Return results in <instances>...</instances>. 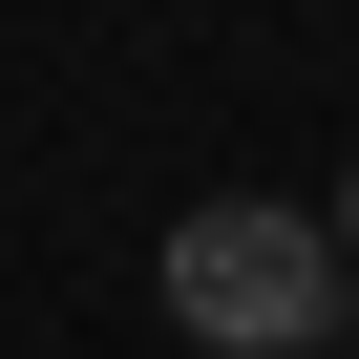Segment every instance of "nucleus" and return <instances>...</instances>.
<instances>
[{
    "label": "nucleus",
    "instance_id": "f257e3e1",
    "mask_svg": "<svg viewBox=\"0 0 359 359\" xmlns=\"http://www.w3.org/2000/svg\"><path fill=\"white\" fill-rule=\"evenodd\" d=\"M148 275H169V338H212V359H317V338H338V296H359L338 212H275V191H212Z\"/></svg>",
    "mask_w": 359,
    "mask_h": 359
},
{
    "label": "nucleus",
    "instance_id": "f03ea898",
    "mask_svg": "<svg viewBox=\"0 0 359 359\" xmlns=\"http://www.w3.org/2000/svg\"><path fill=\"white\" fill-rule=\"evenodd\" d=\"M338 254H359V169H338Z\"/></svg>",
    "mask_w": 359,
    "mask_h": 359
}]
</instances>
